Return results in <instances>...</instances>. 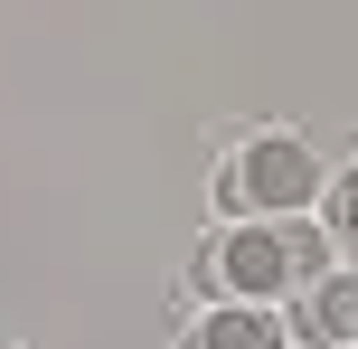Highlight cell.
<instances>
[{
	"label": "cell",
	"instance_id": "6da1fadb",
	"mask_svg": "<svg viewBox=\"0 0 358 349\" xmlns=\"http://www.w3.org/2000/svg\"><path fill=\"white\" fill-rule=\"evenodd\" d=\"M330 264L321 218H217L179 264V302H292Z\"/></svg>",
	"mask_w": 358,
	"mask_h": 349
},
{
	"label": "cell",
	"instance_id": "7a4b0ae2",
	"mask_svg": "<svg viewBox=\"0 0 358 349\" xmlns=\"http://www.w3.org/2000/svg\"><path fill=\"white\" fill-rule=\"evenodd\" d=\"M321 180H330V151L302 123H245L227 132V151L208 170V208L217 218H311Z\"/></svg>",
	"mask_w": 358,
	"mask_h": 349
},
{
	"label": "cell",
	"instance_id": "3957f363",
	"mask_svg": "<svg viewBox=\"0 0 358 349\" xmlns=\"http://www.w3.org/2000/svg\"><path fill=\"white\" fill-rule=\"evenodd\" d=\"M283 321H292V340H302V349H349V340H358V264L330 255L321 274L283 302Z\"/></svg>",
	"mask_w": 358,
	"mask_h": 349
},
{
	"label": "cell",
	"instance_id": "277c9868",
	"mask_svg": "<svg viewBox=\"0 0 358 349\" xmlns=\"http://www.w3.org/2000/svg\"><path fill=\"white\" fill-rule=\"evenodd\" d=\"M170 349H292L283 302H198Z\"/></svg>",
	"mask_w": 358,
	"mask_h": 349
},
{
	"label": "cell",
	"instance_id": "5b68a950",
	"mask_svg": "<svg viewBox=\"0 0 358 349\" xmlns=\"http://www.w3.org/2000/svg\"><path fill=\"white\" fill-rule=\"evenodd\" d=\"M321 236H330V255L340 264H358V142H340L330 151V180H321Z\"/></svg>",
	"mask_w": 358,
	"mask_h": 349
},
{
	"label": "cell",
	"instance_id": "8992f818",
	"mask_svg": "<svg viewBox=\"0 0 358 349\" xmlns=\"http://www.w3.org/2000/svg\"><path fill=\"white\" fill-rule=\"evenodd\" d=\"M0 349H29V340H0Z\"/></svg>",
	"mask_w": 358,
	"mask_h": 349
},
{
	"label": "cell",
	"instance_id": "52a82bcc",
	"mask_svg": "<svg viewBox=\"0 0 358 349\" xmlns=\"http://www.w3.org/2000/svg\"><path fill=\"white\" fill-rule=\"evenodd\" d=\"M292 349H302V340H292Z\"/></svg>",
	"mask_w": 358,
	"mask_h": 349
},
{
	"label": "cell",
	"instance_id": "ba28073f",
	"mask_svg": "<svg viewBox=\"0 0 358 349\" xmlns=\"http://www.w3.org/2000/svg\"><path fill=\"white\" fill-rule=\"evenodd\" d=\"M349 349H358V340H349Z\"/></svg>",
	"mask_w": 358,
	"mask_h": 349
}]
</instances>
